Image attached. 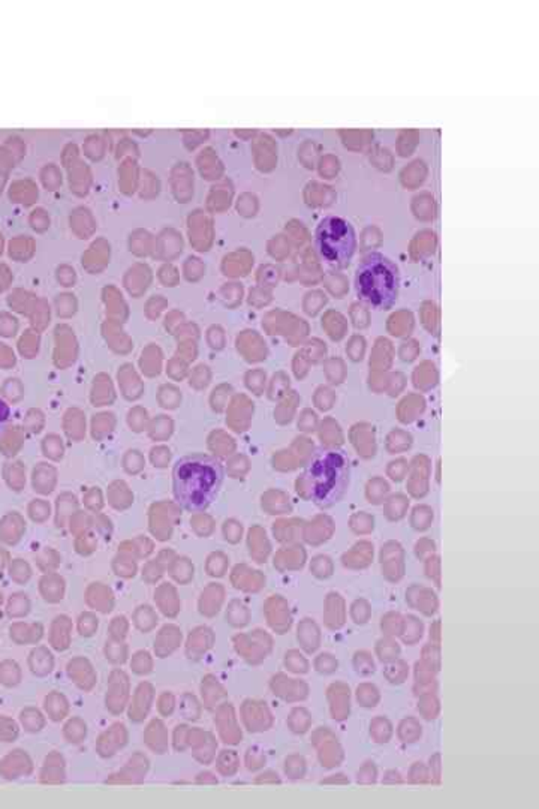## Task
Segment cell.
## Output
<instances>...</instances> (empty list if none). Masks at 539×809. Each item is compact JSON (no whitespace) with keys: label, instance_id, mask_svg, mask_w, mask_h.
Wrapping results in <instances>:
<instances>
[{"label":"cell","instance_id":"1","mask_svg":"<svg viewBox=\"0 0 539 809\" xmlns=\"http://www.w3.org/2000/svg\"><path fill=\"white\" fill-rule=\"evenodd\" d=\"M225 471L213 456L195 453L180 458L173 468L174 499L183 510L200 513L217 498Z\"/></svg>","mask_w":539,"mask_h":809},{"label":"cell","instance_id":"2","mask_svg":"<svg viewBox=\"0 0 539 809\" xmlns=\"http://www.w3.org/2000/svg\"><path fill=\"white\" fill-rule=\"evenodd\" d=\"M310 498L321 508H330L344 498L349 486V459L345 451L325 448L312 458L306 471Z\"/></svg>","mask_w":539,"mask_h":809},{"label":"cell","instance_id":"3","mask_svg":"<svg viewBox=\"0 0 539 809\" xmlns=\"http://www.w3.org/2000/svg\"><path fill=\"white\" fill-rule=\"evenodd\" d=\"M358 297L375 309L388 310L399 297L400 273L382 254L372 252L361 259L355 275Z\"/></svg>","mask_w":539,"mask_h":809},{"label":"cell","instance_id":"4","mask_svg":"<svg viewBox=\"0 0 539 809\" xmlns=\"http://www.w3.org/2000/svg\"><path fill=\"white\" fill-rule=\"evenodd\" d=\"M317 247L328 266L333 268L346 267L357 247L352 225L337 216L325 217L317 228Z\"/></svg>","mask_w":539,"mask_h":809},{"label":"cell","instance_id":"5","mask_svg":"<svg viewBox=\"0 0 539 809\" xmlns=\"http://www.w3.org/2000/svg\"><path fill=\"white\" fill-rule=\"evenodd\" d=\"M130 693L129 676L123 670H113L108 677L107 696H105V706L113 715H120L127 706Z\"/></svg>","mask_w":539,"mask_h":809},{"label":"cell","instance_id":"6","mask_svg":"<svg viewBox=\"0 0 539 809\" xmlns=\"http://www.w3.org/2000/svg\"><path fill=\"white\" fill-rule=\"evenodd\" d=\"M149 767L150 762L147 757L141 752H135L122 771L107 779V784H141L149 772Z\"/></svg>","mask_w":539,"mask_h":809},{"label":"cell","instance_id":"7","mask_svg":"<svg viewBox=\"0 0 539 809\" xmlns=\"http://www.w3.org/2000/svg\"><path fill=\"white\" fill-rule=\"evenodd\" d=\"M126 743H127L126 727L122 723H115L99 736L96 742V751L102 759H110V757L117 754L118 749L125 748Z\"/></svg>","mask_w":539,"mask_h":809},{"label":"cell","instance_id":"8","mask_svg":"<svg viewBox=\"0 0 539 809\" xmlns=\"http://www.w3.org/2000/svg\"><path fill=\"white\" fill-rule=\"evenodd\" d=\"M68 674L75 682V685L80 689L86 691V693L93 689L98 682V676L93 665H91V662L84 657H76L69 661Z\"/></svg>","mask_w":539,"mask_h":809},{"label":"cell","instance_id":"9","mask_svg":"<svg viewBox=\"0 0 539 809\" xmlns=\"http://www.w3.org/2000/svg\"><path fill=\"white\" fill-rule=\"evenodd\" d=\"M154 698V688L149 682H142L135 691V696L132 704L129 708V720L134 723H141L146 720V716L150 712L152 703Z\"/></svg>","mask_w":539,"mask_h":809},{"label":"cell","instance_id":"10","mask_svg":"<svg viewBox=\"0 0 539 809\" xmlns=\"http://www.w3.org/2000/svg\"><path fill=\"white\" fill-rule=\"evenodd\" d=\"M181 631L176 625H165L154 638V654L157 658H166L178 647Z\"/></svg>","mask_w":539,"mask_h":809},{"label":"cell","instance_id":"11","mask_svg":"<svg viewBox=\"0 0 539 809\" xmlns=\"http://www.w3.org/2000/svg\"><path fill=\"white\" fill-rule=\"evenodd\" d=\"M144 740H146L147 747L156 754H165L168 752V732L166 727L161 720H153L144 733Z\"/></svg>","mask_w":539,"mask_h":809},{"label":"cell","instance_id":"12","mask_svg":"<svg viewBox=\"0 0 539 809\" xmlns=\"http://www.w3.org/2000/svg\"><path fill=\"white\" fill-rule=\"evenodd\" d=\"M72 621L68 616H57L51 625V645L56 650H67L71 646Z\"/></svg>","mask_w":539,"mask_h":809},{"label":"cell","instance_id":"13","mask_svg":"<svg viewBox=\"0 0 539 809\" xmlns=\"http://www.w3.org/2000/svg\"><path fill=\"white\" fill-rule=\"evenodd\" d=\"M154 601L166 618H176L178 615L180 611L178 596L176 594V589L168 583L162 584L161 588H157L154 594Z\"/></svg>","mask_w":539,"mask_h":809},{"label":"cell","instance_id":"14","mask_svg":"<svg viewBox=\"0 0 539 809\" xmlns=\"http://www.w3.org/2000/svg\"><path fill=\"white\" fill-rule=\"evenodd\" d=\"M87 604L101 613H110L114 609V596L111 591L101 584H91L86 594Z\"/></svg>","mask_w":539,"mask_h":809},{"label":"cell","instance_id":"15","mask_svg":"<svg viewBox=\"0 0 539 809\" xmlns=\"http://www.w3.org/2000/svg\"><path fill=\"white\" fill-rule=\"evenodd\" d=\"M210 642H212V634H210V630H207V628L195 630L188 640V646H186L188 657L191 660L200 658L203 655V652H205V649L210 646Z\"/></svg>","mask_w":539,"mask_h":809},{"label":"cell","instance_id":"16","mask_svg":"<svg viewBox=\"0 0 539 809\" xmlns=\"http://www.w3.org/2000/svg\"><path fill=\"white\" fill-rule=\"evenodd\" d=\"M44 782H63L64 781V760L59 752H52L47 757L42 771Z\"/></svg>","mask_w":539,"mask_h":809},{"label":"cell","instance_id":"17","mask_svg":"<svg viewBox=\"0 0 539 809\" xmlns=\"http://www.w3.org/2000/svg\"><path fill=\"white\" fill-rule=\"evenodd\" d=\"M45 711L52 721H62L69 712V703L67 697L55 691L45 698Z\"/></svg>","mask_w":539,"mask_h":809},{"label":"cell","instance_id":"18","mask_svg":"<svg viewBox=\"0 0 539 809\" xmlns=\"http://www.w3.org/2000/svg\"><path fill=\"white\" fill-rule=\"evenodd\" d=\"M30 667L35 674L45 676L51 673L52 667H55V658H52L51 652H48L45 647H39L32 652Z\"/></svg>","mask_w":539,"mask_h":809},{"label":"cell","instance_id":"19","mask_svg":"<svg viewBox=\"0 0 539 809\" xmlns=\"http://www.w3.org/2000/svg\"><path fill=\"white\" fill-rule=\"evenodd\" d=\"M134 625L141 633H150L157 625V615L150 606H140L134 611Z\"/></svg>","mask_w":539,"mask_h":809},{"label":"cell","instance_id":"20","mask_svg":"<svg viewBox=\"0 0 539 809\" xmlns=\"http://www.w3.org/2000/svg\"><path fill=\"white\" fill-rule=\"evenodd\" d=\"M63 735L64 739H67L69 743H75V745L76 743H81L87 736V724L80 716H74L72 720H69L68 724L64 725Z\"/></svg>","mask_w":539,"mask_h":809},{"label":"cell","instance_id":"21","mask_svg":"<svg viewBox=\"0 0 539 809\" xmlns=\"http://www.w3.org/2000/svg\"><path fill=\"white\" fill-rule=\"evenodd\" d=\"M42 595L45 598V601L48 603H59L63 599V594H64V583L62 579L57 577H52V579H45L42 580Z\"/></svg>","mask_w":539,"mask_h":809},{"label":"cell","instance_id":"22","mask_svg":"<svg viewBox=\"0 0 539 809\" xmlns=\"http://www.w3.org/2000/svg\"><path fill=\"white\" fill-rule=\"evenodd\" d=\"M105 658H107L111 664H123L127 660V645H125V642H118V640H110L105 645Z\"/></svg>","mask_w":539,"mask_h":809},{"label":"cell","instance_id":"23","mask_svg":"<svg viewBox=\"0 0 539 809\" xmlns=\"http://www.w3.org/2000/svg\"><path fill=\"white\" fill-rule=\"evenodd\" d=\"M130 669L135 674L144 676V674H149L153 670V658L149 654L147 650H140L137 654L132 657V661H130Z\"/></svg>","mask_w":539,"mask_h":809},{"label":"cell","instance_id":"24","mask_svg":"<svg viewBox=\"0 0 539 809\" xmlns=\"http://www.w3.org/2000/svg\"><path fill=\"white\" fill-rule=\"evenodd\" d=\"M98 626H99V619L96 618L95 613L86 611L78 618V633H80V635L83 637L95 635V633L98 631Z\"/></svg>","mask_w":539,"mask_h":809},{"label":"cell","instance_id":"25","mask_svg":"<svg viewBox=\"0 0 539 809\" xmlns=\"http://www.w3.org/2000/svg\"><path fill=\"white\" fill-rule=\"evenodd\" d=\"M129 631V622L125 616H115L110 623V638L123 642Z\"/></svg>","mask_w":539,"mask_h":809},{"label":"cell","instance_id":"26","mask_svg":"<svg viewBox=\"0 0 539 809\" xmlns=\"http://www.w3.org/2000/svg\"><path fill=\"white\" fill-rule=\"evenodd\" d=\"M23 724L28 727L29 732H39L44 727V718L38 711H25L21 713Z\"/></svg>","mask_w":539,"mask_h":809},{"label":"cell","instance_id":"27","mask_svg":"<svg viewBox=\"0 0 539 809\" xmlns=\"http://www.w3.org/2000/svg\"><path fill=\"white\" fill-rule=\"evenodd\" d=\"M28 611H29V601L25 595H16L11 598L8 606V613L11 616H23Z\"/></svg>","mask_w":539,"mask_h":809},{"label":"cell","instance_id":"28","mask_svg":"<svg viewBox=\"0 0 539 809\" xmlns=\"http://www.w3.org/2000/svg\"><path fill=\"white\" fill-rule=\"evenodd\" d=\"M11 417H12L11 407L4 397H0V438H2L8 430V426L11 423Z\"/></svg>","mask_w":539,"mask_h":809},{"label":"cell","instance_id":"29","mask_svg":"<svg viewBox=\"0 0 539 809\" xmlns=\"http://www.w3.org/2000/svg\"><path fill=\"white\" fill-rule=\"evenodd\" d=\"M176 708V698L171 693H164L159 697V701H157V709H159V713L162 716H169L171 713L174 712Z\"/></svg>","mask_w":539,"mask_h":809},{"label":"cell","instance_id":"30","mask_svg":"<svg viewBox=\"0 0 539 809\" xmlns=\"http://www.w3.org/2000/svg\"><path fill=\"white\" fill-rule=\"evenodd\" d=\"M188 727L186 725H178L174 732V748L176 751H185L186 748V740H188Z\"/></svg>","mask_w":539,"mask_h":809}]
</instances>
